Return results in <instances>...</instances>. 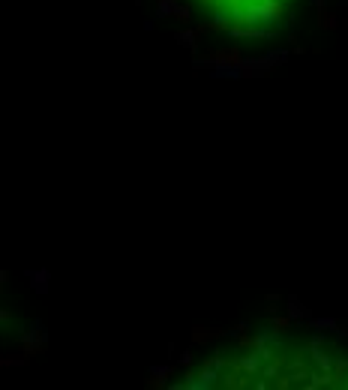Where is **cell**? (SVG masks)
Segmentation results:
<instances>
[{"mask_svg": "<svg viewBox=\"0 0 348 390\" xmlns=\"http://www.w3.org/2000/svg\"><path fill=\"white\" fill-rule=\"evenodd\" d=\"M183 387H348V357L324 345L288 339L258 342L213 354L180 381Z\"/></svg>", "mask_w": 348, "mask_h": 390, "instance_id": "cell-1", "label": "cell"}, {"mask_svg": "<svg viewBox=\"0 0 348 390\" xmlns=\"http://www.w3.org/2000/svg\"><path fill=\"white\" fill-rule=\"evenodd\" d=\"M204 18L237 39L273 36L288 21L294 0H192Z\"/></svg>", "mask_w": 348, "mask_h": 390, "instance_id": "cell-2", "label": "cell"}]
</instances>
